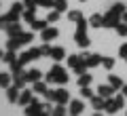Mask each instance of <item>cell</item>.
<instances>
[{
    "label": "cell",
    "mask_w": 127,
    "mask_h": 116,
    "mask_svg": "<svg viewBox=\"0 0 127 116\" xmlns=\"http://www.w3.org/2000/svg\"><path fill=\"white\" fill-rule=\"evenodd\" d=\"M47 82H55V85H66V82L70 80L68 78V72L64 70L62 66H59V63H53V66H51V70L47 72V78H45Z\"/></svg>",
    "instance_id": "6da1fadb"
},
{
    "label": "cell",
    "mask_w": 127,
    "mask_h": 116,
    "mask_svg": "<svg viewBox=\"0 0 127 116\" xmlns=\"http://www.w3.org/2000/svg\"><path fill=\"white\" fill-rule=\"evenodd\" d=\"M45 97L49 99V101H55V103H66L70 101V93L66 89H57V91H51V89H47V93H45Z\"/></svg>",
    "instance_id": "7a4b0ae2"
},
{
    "label": "cell",
    "mask_w": 127,
    "mask_h": 116,
    "mask_svg": "<svg viewBox=\"0 0 127 116\" xmlns=\"http://www.w3.org/2000/svg\"><path fill=\"white\" fill-rule=\"evenodd\" d=\"M23 11H26L23 2H13L11 11L6 13V15H9V19H11V23H13V21H19V15H23Z\"/></svg>",
    "instance_id": "3957f363"
},
{
    "label": "cell",
    "mask_w": 127,
    "mask_h": 116,
    "mask_svg": "<svg viewBox=\"0 0 127 116\" xmlns=\"http://www.w3.org/2000/svg\"><path fill=\"white\" fill-rule=\"evenodd\" d=\"M26 114L28 116H40V114H45V110H42V106L34 99L32 103H28V106H26Z\"/></svg>",
    "instance_id": "277c9868"
},
{
    "label": "cell",
    "mask_w": 127,
    "mask_h": 116,
    "mask_svg": "<svg viewBox=\"0 0 127 116\" xmlns=\"http://www.w3.org/2000/svg\"><path fill=\"white\" fill-rule=\"evenodd\" d=\"M19 95H21V89H19L17 85H13V87L6 89V99H9V103H17L19 101Z\"/></svg>",
    "instance_id": "5b68a950"
},
{
    "label": "cell",
    "mask_w": 127,
    "mask_h": 116,
    "mask_svg": "<svg viewBox=\"0 0 127 116\" xmlns=\"http://www.w3.org/2000/svg\"><path fill=\"white\" fill-rule=\"evenodd\" d=\"M57 27H45V30L40 32V38H42V42H51V40H55L57 38Z\"/></svg>",
    "instance_id": "8992f818"
},
{
    "label": "cell",
    "mask_w": 127,
    "mask_h": 116,
    "mask_svg": "<svg viewBox=\"0 0 127 116\" xmlns=\"http://www.w3.org/2000/svg\"><path fill=\"white\" fill-rule=\"evenodd\" d=\"M117 25H119V15H114V13L108 11V13L104 15V25L102 27H117Z\"/></svg>",
    "instance_id": "52a82bcc"
},
{
    "label": "cell",
    "mask_w": 127,
    "mask_h": 116,
    "mask_svg": "<svg viewBox=\"0 0 127 116\" xmlns=\"http://www.w3.org/2000/svg\"><path fill=\"white\" fill-rule=\"evenodd\" d=\"M97 95H102L104 99H110V97L114 95V87L110 85V82H108V85H100V89H97Z\"/></svg>",
    "instance_id": "ba28073f"
},
{
    "label": "cell",
    "mask_w": 127,
    "mask_h": 116,
    "mask_svg": "<svg viewBox=\"0 0 127 116\" xmlns=\"http://www.w3.org/2000/svg\"><path fill=\"white\" fill-rule=\"evenodd\" d=\"M34 101V93L32 91H26V89H21V95H19V106H28V103H32Z\"/></svg>",
    "instance_id": "9c48e42d"
},
{
    "label": "cell",
    "mask_w": 127,
    "mask_h": 116,
    "mask_svg": "<svg viewBox=\"0 0 127 116\" xmlns=\"http://www.w3.org/2000/svg\"><path fill=\"white\" fill-rule=\"evenodd\" d=\"M21 32H23V30H21V23H19V21H13L9 27H6V34H9V38H15V36H19Z\"/></svg>",
    "instance_id": "30bf717a"
},
{
    "label": "cell",
    "mask_w": 127,
    "mask_h": 116,
    "mask_svg": "<svg viewBox=\"0 0 127 116\" xmlns=\"http://www.w3.org/2000/svg\"><path fill=\"white\" fill-rule=\"evenodd\" d=\"M83 110H85V106H83V101H78V99H74V101L68 103V112H70V114H74V116L81 114Z\"/></svg>",
    "instance_id": "8fae6325"
},
{
    "label": "cell",
    "mask_w": 127,
    "mask_h": 116,
    "mask_svg": "<svg viewBox=\"0 0 127 116\" xmlns=\"http://www.w3.org/2000/svg\"><path fill=\"white\" fill-rule=\"evenodd\" d=\"M104 106H106V99L102 97V95H97V97H91V108H93L95 112H100V110H104Z\"/></svg>",
    "instance_id": "7c38bea8"
},
{
    "label": "cell",
    "mask_w": 127,
    "mask_h": 116,
    "mask_svg": "<svg viewBox=\"0 0 127 116\" xmlns=\"http://www.w3.org/2000/svg\"><path fill=\"white\" fill-rule=\"evenodd\" d=\"M64 57H66V51L62 46H51V59L53 61H64Z\"/></svg>",
    "instance_id": "4fadbf2b"
},
{
    "label": "cell",
    "mask_w": 127,
    "mask_h": 116,
    "mask_svg": "<svg viewBox=\"0 0 127 116\" xmlns=\"http://www.w3.org/2000/svg\"><path fill=\"white\" fill-rule=\"evenodd\" d=\"M74 42H76L81 49H87V46L91 45V40H89V36H87V34H74Z\"/></svg>",
    "instance_id": "5bb4252c"
},
{
    "label": "cell",
    "mask_w": 127,
    "mask_h": 116,
    "mask_svg": "<svg viewBox=\"0 0 127 116\" xmlns=\"http://www.w3.org/2000/svg\"><path fill=\"white\" fill-rule=\"evenodd\" d=\"M40 76H42V72L40 70H28L26 72V82H36V80H40Z\"/></svg>",
    "instance_id": "9a60e30c"
},
{
    "label": "cell",
    "mask_w": 127,
    "mask_h": 116,
    "mask_svg": "<svg viewBox=\"0 0 127 116\" xmlns=\"http://www.w3.org/2000/svg\"><path fill=\"white\" fill-rule=\"evenodd\" d=\"M11 82H13V74H6V72H0V89H9Z\"/></svg>",
    "instance_id": "2e32d148"
},
{
    "label": "cell",
    "mask_w": 127,
    "mask_h": 116,
    "mask_svg": "<svg viewBox=\"0 0 127 116\" xmlns=\"http://www.w3.org/2000/svg\"><path fill=\"white\" fill-rule=\"evenodd\" d=\"M89 25L91 27H102V25H104V17H102L100 13L91 15V17H89Z\"/></svg>",
    "instance_id": "e0dca14e"
},
{
    "label": "cell",
    "mask_w": 127,
    "mask_h": 116,
    "mask_svg": "<svg viewBox=\"0 0 127 116\" xmlns=\"http://www.w3.org/2000/svg\"><path fill=\"white\" fill-rule=\"evenodd\" d=\"M32 85H34V93H38V95L47 93V80H36V82H32Z\"/></svg>",
    "instance_id": "ac0fdd59"
},
{
    "label": "cell",
    "mask_w": 127,
    "mask_h": 116,
    "mask_svg": "<svg viewBox=\"0 0 127 116\" xmlns=\"http://www.w3.org/2000/svg\"><path fill=\"white\" fill-rule=\"evenodd\" d=\"M104 112H108V114H114V112H119V106L114 103V99H106V106H104Z\"/></svg>",
    "instance_id": "d6986e66"
},
{
    "label": "cell",
    "mask_w": 127,
    "mask_h": 116,
    "mask_svg": "<svg viewBox=\"0 0 127 116\" xmlns=\"http://www.w3.org/2000/svg\"><path fill=\"white\" fill-rule=\"evenodd\" d=\"M85 63H87V68H95V66H100V63H102V57H100V55H89Z\"/></svg>",
    "instance_id": "ffe728a7"
},
{
    "label": "cell",
    "mask_w": 127,
    "mask_h": 116,
    "mask_svg": "<svg viewBox=\"0 0 127 116\" xmlns=\"http://www.w3.org/2000/svg\"><path fill=\"white\" fill-rule=\"evenodd\" d=\"M19 46H21V42H19L17 36H15V38H9V42H6V51H19Z\"/></svg>",
    "instance_id": "44dd1931"
},
{
    "label": "cell",
    "mask_w": 127,
    "mask_h": 116,
    "mask_svg": "<svg viewBox=\"0 0 127 116\" xmlns=\"http://www.w3.org/2000/svg\"><path fill=\"white\" fill-rule=\"evenodd\" d=\"M34 19H36V9H26V11H23V21L32 23Z\"/></svg>",
    "instance_id": "7402d4cb"
},
{
    "label": "cell",
    "mask_w": 127,
    "mask_h": 116,
    "mask_svg": "<svg viewBox=\"0 0 127 116\" xmlns=\"http://www.w3.org/2000/svg\"><path fill=\"white\" fill-rule=\"evenodd\" d=\"M108 82L114 87V89H123V85H125V82H123L119 76H114V74H110V76H108Z\"/></svg>",
    "instance_id": "603a6c76"
},
{
    "label": "cell",
    "mask_w": 127,
    "mask_h": 116,
    "mask_svg": "<svg viewBox=\"0 0 127 116\" xmlns=\"http://www.w3.org/2000/svg\"><path fill=\"white\" fill-rule=\"evenodd\" d=\"M47 23H49L47 19H45V21H42V19H34V21H32L30 25H32V30H38V32H42V30L47 27Z\"/></svg>",
    "instance_id": "cb8c5ba5"
},
{
    "label": "cell",
    "mask_w": 127,
    "mask_h": 116,
    "mask_svg": "<svg viewBox=\"0 0 127 116\" xmlns=\"http://www.w3.org/2000/svg\"><path fill=\"white\" fill-rule=\"evenodd\" d=\"M91 80H93V76L85 72V74H81V78H78V87H89Z\"/></svg>",
    "instance_id": "d4e9b609"
},
{
    "label": "cell",
    "mask_w": 127,
    "mask_h": 116,
    "mask_svg": "<svg viewBox=\"0 0 127 116\" xmlns=\"http://www.w3.org/2000/svg\"><path fill=\"white\" fill-rule=\"evenodd\" d=\"M125 4H123V2H117V4H112V6H110V13H114V15H119V17H121V15L123 13H125Z\"/></svg>",
    "instance_id": "484cf974"
},
{
    "label": "cell",
    "mask_w": 127,
    "mask_h": 116,
    "mask_svg": "<svg viewBox=\"0 0 127 116\" xmlns=\"http://www.w3.org/2000/svg\"><path fill=\"white\" fill-rule=\"evenodd\" d=\"M53 9L59 11V13H64V11H68V2H66V0H55V2H53Z\"/></svg>",
    "instance_id": "4316f807"
},
{
    "label": "cell",
    "mask_w": 127,
    "mask_h": 116,
    "mask_svg": "<svg viewBox=\"0 0 127 116\" xmlns=\"http://www.w3.org/2000/svg\"><path fill=\"white\" fill-rule=\"evenodd\" d=\"M17 38H19V42H21V45H28V42H32V40H34V36H32L30 32H21V34H19Z\"/></svg>",
    "instance_id": "83f0119b"
},
{
    "label": "cell",
    "mask_w": 127,
    "mask_h": 116,
    "mask_svg": "<svg viewBox=\"0 0 127 116\" xmlns=\"http://www.w3.org/2000/svg\"><path fill=\"white\" fill-rule=\"evenodd\" d=\"M81 19H83V13H81V11H70V13H68V21L78 23Z\"/></svg>",
    "instance_id": "f1b7e54d"
},
{
    "label": "cell",
    "mask_w": 127,
    "mask_h": 116,
    "mask_svg": "<svg viewBox=\"0 0 127 116\" xmlns=\"http://www.w3.org/2000/svg\"><path fill=\"white\" fill-rule=\"evenodd\" d=\"M87 27H89V21L81 19V21L76 23V34H87Z\"/></svg>",
    "instance_id": "f546056e"
},
{
    "label": "cell",
    "mask_w": 127,
    "mask_h": 116,
    "mask_svg": "<svg viewBox=\"0 0 127 116\" xmlns=\"http://www.w3.org/2000/svg\"><path fill=\"white\" fill-rule=\"evenodd\" d=\"M81 61H83L81 55H70V57H68V68H72V70H74V68H76Z\"/></svg>",
    "instance_id": "4dcf8cb0"
},
{
    "label": "cell",
    "mask_w": 127,
    "mask_h": 116,
    "mask_svg": "<svg viewBox=\"0 0 127 116\" xmlns=\"http://www.w3.org/2000/svg\"><path fill=\"white\" fill-rule=\"evenodd\" d=\"M59 15H62V13H59V11H49V13H47V21H49V23H55V21H59Z\"/></svg>",
    "instance_id": "1f68e13d"
},
{
    "label": "cell",
    "mask_w": 127,
    "mask_h": 116,
    "mask_svg": "<svg viewBox=\"0 0 127 116\" xmlns=\"http://www.w3.org/2000/svg\"><path fill=\"white\" fill-rule=\"evenodd\" d=\"M17 61L21 63V66H26V63H30V61H32V55H30V51H26V53H21V55L17 57Z\"/></svg>",
    "instance_id": "d6a6232c"
},
{
    "label": "cell",
    "mask_w": 127,
    "mask_h": 116,
    "mask_svg": "<svg viewBox=\"0 0 127 116\" xmlns=\"http://www.w3.org/2000/svg\"><path fill=\"white\" fill-rule=\"evenodd\" d=\"M15 59H17L15 51H6V53H4V57H2V61H4V63H13Z\"/></svg>",
    "instance_id": "836d02e7"
},
{
    "label": "cell",
    "mask_w": 127,
    "mask_h": 116,
    "mask_svg": "<svg viewBox=\"0 0 127 116\" xmlns=\"http://www.w3.org/2000/svg\"><path fill=\"white\" fill-rule=\"evenodd\" d=\"M102 66H104L106 70H112L114 68V59L112 57H102Z\"/></svg>",
    "instance_id": "e575fe53"
},
{
    "label": "cell",
    "mask_w": 127,
    "mask_h": 116,
    "mask_svg": "<svg viewBox=\"0 0 127 116\" xmlns=\"http://www.w3.org/2000/svg\"><path fill=\"white\" fill-rule=\"evenodd\" d=\"M11 25V19H9V15H2L0 17V30H4L6 32V27Z\"/></svg>",
    "instance_id": "d590c367"
},
{
    "label": "cell",
    "mask_w": 127,
    "mask_h": 116,
    "mask_svg": "<svg viewBox=\"0 0 127 116\" xmlns=\"http://www.w3.org/2000/svg\"><path fill=\"white\" fill-rule=\"evenodd\" d=\"M66 114V108H64V103H57V106L53 108V116H64Z\"/></svg>",
    "instance_id": "8d00e7d4"
},
{
    "label": "cell",
    "mask_w": 127,
    "mask_h": 116,
    "mask_svg": "<svg viewBox=\"0 0 127 116\" xmlns=\"http://www.w3.org/2000/svg\"><path fill=\"white\" fill-rule=\"evenodd\" d=\"M81 95L85 99H91V97H93V91H91L89 87H81Z\"/></svg>",
    "instance_id": "74e56055"
},
{
    "label": "cell",
    "mask_w": 127,
    "mask_h": 116,
    "mask_svg": "<svg viewBox=\"0 0 127 116\" xmlns=\"http://www.w3.org/2000/svg\"><path fill=\"white\" fill-rule=\"evenodd\" d=\"M114 30L119 32V36H127V23H119Z\"/></svg>",
    "instance_id": "f35d334b"
},
{
    "label": "cell",
    "mask_w": 127,
    "mask_h": 116,
    "mask_svg": "<svg viewBox=\"0 0 127 116\" xmlns=\"http://www.w3.org/2000/svg\"><path fill=\"white\" fill-rule=\"evenodd\" d=\"M53 2H55V0H36V4L38 6H45V9H51Z\"/></svg>",
    "instance_id": "ab89813d"
},
{
    "label": "cell",
    "mask_w": 127,
    "mask_h": 116,
    "mask_svg": "<svg viewBox=\"0 0 127 116\" xmlns=\"http://www.w3.org/2000/svg\"><path fill=\"white\" fill-rule=\"evenodd\" d=\"M40 55H42V57H51V46L49 45H42L40 46Z\"/></svg>",
    "instance_id": "60d3db41"
},
{
    "label": "cell",
    "mask_w": 127,
    "mask_h": 116,
    "mask_svg": "<svg viewBox=\"0 0 127 116\" xmlns=\"http://www.w3.org/2000/svg\"><path fill=\"white\" fill-rule=\"evenodd\" d=\"M21 2H23V6H26V9H36V0H21Z\"/></svg>",
    "instance_id": "b9f144b4"
},
{
    "label": "cell",
    "mask_w": 127,
    "mask_h": 116,
    "mask_svg": "<svg viewBox=\"0 0 127 116\" xmlns=\"http://www.w3.org/2000/svg\"><path fill=\"white\" fill-rule=\"evenodd\" d=\"M119 57L127 59V42H125V45H121V49H119Z\"/></svg>",
    "instance_id": "7bdbcfd3"
},
{
    "label": "cell",
    "mask_w": 127,
    "mask_h": 116,
    "mask_svg": "<svg viewBox=\"0 0 127 116\" xmlns=\"http://www.w3.org/2000/svg\"><path fill=\"white\" fill-rule=\"evenodd\" d=\"M30 55H32V59H38V57H42V55H40V49H34V46L30 49Z\"/></svg>",
    "instance_id": "ee69618b"
},
{
    "label": "cell",
    "mask_w": 127,
    "mask_h": 116,
    "mask_svg": "<svg viewBox=\"0 0 127 116\" xmlns=\"http://www.w3.org/2000/svg\"><path fill=\"white\" fill-rule=\"evenodd\" d=\"M121 93H123V95H125V97H127V85H123V89H121Z\"/></svg>",
    "instance_id": "f6af8a7d"
},
{
    "label": "cell",
    "mask_w": 127,
    "mask_h": 116,
    "mask_svg": "<svg viewBox=\"0 0 127 116\" xmlns=\"http://www.w3.org/2000/svg\"><path fill=\"white\" fill-rule=\"evenodd\" d=\"M121 17H123V21L127 23V11H125V13H123V15H121Z\"/></svg>",
    "instance_id": "bcb514c9"
},
{
    "label": "cell",
    "mask_w": 127,
    "mask_h": 116,
    "mask_svg": "<svg viewBox=\"0 0 127 116\" xmlns=\"http://www.w3.org/2000/svg\"><path fill=\"white\" fill-rule=\"evenodd\" d=\"M2 57H4V53H2V51H0V59H2Z\"/></svg>",
    "instance_id": "7dc6e473"
},
{
    "label": "cell",
    "mask_w": 127,
    "mask_h": 116,
    "mask_svg": "<svg viewBox=\"0 0 127 116\" xmlns=\"http://www.w3.org/2000/svg\"><path fill=\"white\" fill-rule=\"evenodd\" d=\"M81 2H85V0H81Z\"/></svg>",
    "instance_id": "c3c4849f"
}]
</instances>
